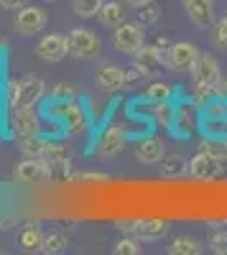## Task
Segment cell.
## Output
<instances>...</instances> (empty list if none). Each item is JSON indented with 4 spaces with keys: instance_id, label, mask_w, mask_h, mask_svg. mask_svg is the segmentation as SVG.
<instances>
[{
    "instance_id": "836d02e7",
    "label": "cell",
    "mask_w": 227,
    "mask_h": 255,
    "mask_svg": "<svg viewBox=\"0 0 227 255\" xmlns=\"http://www.w3.org/2000/svg\"><path fill=\"white\" fill-rule=\"evenodd\" d=\"M51 100H77V92L72 84H54L51 87Z\"/></svg>"
},
{
    "instance_id": "2e32d148",
    "label": "cell",
    "mask_w": 227,
    "mask_h": 255,
    "mask_svg": "<svg viewBox=\"0 0 227 255\" xmlns=\"http://www.w3.org/2000/svg\"><path fill=\"white\" fill-rule=\"evenodd\" d=\"M133 64L140 69L143 77H158L161 69L166 67V61H163V49H161V46H148V44H146V46H143V49L135 54Z\"/></svg>"
},
{
    "instance_id": "7a4b0ae2",
    "label": "cell",
    "mask_w": 227,
    "mask_h": 255,
    "mask_svg": "<svg viewBox=\"0 0 227 255\" xmlns=\"http://www.w3.org/2000/svg\"><path fill=\"white\" fill-rule=\"evenodd\" d=\"M44 113L49 118H54L64 128V133H69V135H82L92 123L87 108L77 100H51V102H46Z\"/></svg>"
},
{
    "instance_id": "74e56055",
    "label": "cell",
    "mask_w": 227,
    "mask_h": 255,
    "mask_svg": "<svg viewBox=\"0 0 227 255\" xmlns=\"http://www.w3.org/2000/svg\"><path fill=\"white\" fill-rule=\"evenodd\" d=\"M217 95H220L222 100H227V77H222V82H220V90H217Z\"/></svg>"
},
{
    "instance_id": "f35d334b",
    "label": "cell",
    "mask_w": 227,
    "mask_h": 255,
    "mask_svg": "<svg viewBox=\"0 0 227 255\" xmlns=\"http://www.w3.org/2000/svg\"><path fill=\"white\" fill-rule=\"evenodd\" d=\"M128 3H130V5H135V8H138V5H143V3H151V0H128Z\"/></svg>"
},
{
    "instance_id": "4316f807",
    "label": "cell",
    "mask_w": 227,
    "mask_h": 255,
    "mask_svg": "<svg viewBox=\"0 0 227 255\" xmlns=\"http://www.w3.org/2000/svg\"><path fill=\"white\" fill-rule=\"evenodd\" d=\"M169 253L171 255H199L202 245L194 238H174L171 245H169Z\"/></svg>"
},
{
    "instance_id": "ac0fdd59",
    "label": "cell",
    "mask_w": 227,
    "mask_h": 255,
    "mask_svg": "<svg viewBox=\"0 0 227 255\" xmlns=\"http://www.w3.org/2000/svg\"><path fill=\"white\" fill-rule=\"evenodd\" d=\"M163 156H166V153H163V140L161 138H156V135H140L138 138V145H135L138 163L153 166V163H161Z\"/></svg>"
},
{
    "instance_id": "9a60e30c",
    "label": "cell",
    "mask_w": 227,
    "mask_h": 255,
    "mask_svg": "<svg viewBox=\"0 0 227 255\" xmlns=\"http://www.w3.org/2000/svg\"><path fill=\"white\" fill-rule=\"evenodd\" d=\"M187 174H189L192 179H199V181H212V179H220V176H222V161H217V158H212L210 153L199 151V153L189 161Z\"/></svg>"
},
{
    "instance_id": "44dd1931",
    "label": "cell",
    "mask_w": 227,
    "mask_h": 255,
    "mask_svg": "<svg viewBox=\"0 0 227 255\" xmlns=\"http://www.w3.org/2000/svg\"><path fill=\"white\" fill-rule=\"evenodd\" d=\"M199 151L210 153L217 161H227V135H202L199 140Z\"/></svg>"
},
{
    "instance_id": "ba28073f",
    "label": "cell",
    "mask_w": 227,
    "mask_h": 255,
    "mask_svg": "<svg viewBox=\"0 0 227 255\" xmlns=\"http://www.w3.org/2000/svg\"><path fill=\"white\" fill-rule=\"evenodd\" d=\"M113 46L120 54L135 56L143 46H146V33H143V26L138 23H120L113 33Z\"/></svg>"
},
{
    "instance_id": "4dcf8cb0",
    "label": "cell",
    "mask_w": 227,
    "mask_h": 255,
    "mask_svg": "<svg viewBox=\"0 0 227 255\" xmlns=\"http://www.w3.org/2000/svg\"><path fill=\"white\" fill-rule=\"evenodd\" d=\"M143 248H140V240L138 238H120L115 243V253L117 255H138Z\"/></svg>"
},
{
    "instance_id": "f546056e",
    "label": "cell",
    "mask_w": 227,
    "mask_h": 255,
    "mask_svg": "<svg viewBox=\"0 0 227 255\" xmlns=\"http://www.w3.org/2000/svg\"><path fill=\"white\" fill-rule=\"evenodd\" d=\"M67 248V235H61V232H49V235L44 238V248H41V253L46 255H56Z\"/></svg>"
},
{
    "instance_id": "484cf974",
    "label": "cell",
    "mask_w": 227,
    "mask_h": 255,
    "mask_svg": "<svg viewBox=\"0 0 227 255\" xmlns=\"http://www.w3.org/2000/svg\"><path fill=\"white\" fill-rule=\"evenodd\" d=\"M49 143H51V140L41 138V135H31V138H23V140H20V148H23V153H26V156L44 158L46 151H49Z\"/></svg>"
},
{
    "instance_id": "f1b7e54d",
    "label": "cell",
    "mask_w": 227,
    "mask_h": 255,
    "mask_svg": "<svg viewBox=\"0 0 227 255\" xmlns=\"http://www.w3.org/2000/svg\"><path fill=\"white\" fill-rule=\"evenodd\" d=\"M102 3H105V0H72V10L79 18H92V15L100 13Z\"/></svg>"
},
{
    "instance_id": "5b68a950",
    "label": "cell",
    "mask_w": 227,
    "mask_h": 255,
    "mask_svg": "<svg viewBox=\"0 0 227 255\" xmlns=\"http://www.w3.org/2000/svg\"><path fill=\"white\" fill-rule=\"evenodd\" d=\"M67 41H69V56H74V59H97L100 56L102 41L92 28L77 26L67 33Z\"/></svg>"
},
{
    "instance_id": "e575fe53",
    "label": "cell",
    "mask_w": 227,
    "mask_h": 255,
    "mask_svg": "<svg viewBox=\"0 0 227 255\" xmlns=\"http://www.w3.org/2000/svg\"><path fill=\"white\" fill-rule=\"evenodd\" d=\"M15 100H18V79H8L5 82V105H8V110L15 108Z\"/></svg>"
},
{
    "instance_id": "60d3db41",
    "label": "cell",
    "mask_w": 227,
    "mask_h": 255,
    "mask_svg": "<svg viewBox=\"0 0 227 255\" xmlns=\"http://www.w3.org/2000/svg\"><path fill=\"white\" fill-rule=\"evenodd\" d=\"M46 3H59V0H46Z\"/></svg>"
},
{
    "instance_id": "d590c367",
    "label": "cell",
    "mask_w": 227,
    "mask_h": 255,
    "mask_svg": "<svg viewBox=\"0 0 227 255\" xmlns=\"http://www.w3.org/2000/svg\"><path fill=\"white\" fill-rule=\"evenodd\" d=\"M28 3V0H0V8H5V10H18V8H23Z\"/></svg>"
},
{
    "instance_id": "d4e9b609",
    "label": "cell",
    "mask_w": 227,
    "mask_h": 255,
    "mask_svg": "<svg viewBox=\"0 0 227 255\" xmlns=\"http://www.w3.org/2000/svg\"><path fill=\"white\" fill-rule=\"evenodd\" d=\"M187 166H189V161H184L179 153H174V156H163V158H161V174H163V176H169V179H174V176L187 174Z\"/></svg>"
},
{
    "instance_id": "d6986e66",
    "label": "cell",
    "mask_w": 227,
    "mask_h": 255,
    "mask_svg": "<svg viewBox=\"0 0 227 255\" xmlns=\"http://www.w3.org/2000/svg\"><path fill=\"white\" fill-rule=\"evenodd\" d=\"M133 232H135V238L143 240V243H156V240H161V238L169 232V222L161 220V217L140 220V222H135Z\"/></svg>"
},
{
    "instance_id": "cb8c5ba5",
    "label": "cell",
    "mask_w": 227,
    "mask_h": 255,
    "mask_svg": "<svg viewBox=\"0 0 227 255\" xmlns=\"http://www.w3.org/2000/svg\"><path fill=\"white\" fill-rule=\"evenodd\" d=\"M44 238H46V235H44L38 227L28 225V227H23V232H20L18 243H20V248H23L26 253H38L41 248H44Z\"/></svg>"
},
{
    "instance_id": "ab89813d",
    "label": "cell",
    "mask_w": 227,
    "mask_h": 255,
    "mask_svg": "<svg viewBox=\"0 0 227 255\" xmlns=\"http://www.w3.org/2000/svg\"><path fill=\"white\" fill-rule=\"evenodd\" d=\"M3 46H5V38H3V36H0V49H3Z\"/></svg>"
},
{
    "instance_id": "3957f363",
    "label": "cell",
    "mask_w": 227,
    "mask_h": 255,
    "mask_svg": "<svg viewBox=\"0 0 227 255\" xmlns=\"http://www.w3.org/2000/svg\"><path fill=\"white\" fill-rule=\"evenodd\" d=\"M202 130V105L189 97L174 102V135L176 138H192Z\"/></svg>"
},
{
    "instance_id": "4fadbf2b",
    "label": "cell",
    "mask_w": 227,
    "mask_h": 255,
    "mask_svg": "<svg viewBox=\"0 0 227 255\" xmlns=\"http://www.w3.org/2000/svg\"><path fill=\"white\" fill-rule=\"evenodd\" d=\"M46 95V84L38 74H26L23 79H18V100L15 108H36ZM13 108V110H15Z\"/></svg>"
},
{
    "instance_id": "83f0119b",
    "label": "cell",
    "mask_w": 227,
    "mask_h": 255,
    "mask_svg": "<svg viewBox=\"0 0 227 255\" xmlns=\"http://www.w3.org/2000/svg\"><path fill=\"white\" fill-rule=\"evenodd\" d=\"M135 15H138V20H140L143 26H151V23H156V20L161 18V8H158L156 0H151V3L138 5L135 8Z\"/></svg>"
},
{
    "instance_id": "7c38bea8",
    "label": "cell",
    "mask_w": 227,
    "mask_h": 255,
    "mask_svg": "<svg viewBox=\"0 0 227 255\" xmlns=\"http://www.w3.org/2000/svg\"><path fill=\"white\" fill-rule=\"evenodd\" d=\"M36 56L41 61H49V64H56L64 56H69V41L64 33H46L38 38L36 44Z\"/></svg>"
},
{
    "instance_id": "6da1fadb",
    "label": "cell",
    "mask_w": 227,
    "mask_h": 255,
    "mask_svg": "<svg viewBox=\"0 0 227 255\" xmlns=\"http://www.w3.org/2000/svg\"><path fill=\"white\" fill-rule=\"evenodd\" d=\"M220 82H222V69L212 54H199L197 64L192 67V84H194V100L199 105H207L210 100L217 97L220 90Z\"/></svg>"
},
{
    "instance_id": "8fae6325",
    "label": "cell",
    "mask_w": 227,
    "mask_h": 255,
    "mask_svg": "<svg viewBox=\"0 0 227 255\" xmlns=\"http://www.w3.org/2000/svg\"><path fill=\"white\" fill-rule=\"evenodd\" d=\"M8 125H10V135L18 140L31 138L41 133V120L36 115V108H15L8 113Z\"/></svg>"
},
{
    "instance_id": "e0dca14e",
    "label": "cell",
    "mask_w": 227,
    "mask_h": 255,
    "mask_svg": "<svg viewBox=\"0 0 227 255\" xmlns=\"http://www.w3.org/2000/svg\"><path fill=\"white\" fill-rule=\"evenodd\" d=\"M184 10L197 28H212L215 26V0H184Z\"/></svg>"
},
{
    "instance_id": "603a6c76",
    "label": "cell",
    "mask_w": 227,
    "mask_h": 255,
    "mask_svg": "<svg viewBox=\"0 0 227 255\" xmlns=\"http://www.w3.org/2000/svg\"><path fill=\"white\" fill-rule=\"evenodd\" d=\"M97 15L102 20V26H108V28H117L120 23H125V10H122L120 3H115V0H105Z\"/></svg>"
},
{
    "instance_id": "1f68e13d",
    "label": "cell",
    "mask_w": 227,
    "mask_h": 255,
    "mask_svg": "<svg viewBox=\"0 0 227 255\" xmlns=\"http://www.w3.org/2000/svg\"><path fill=\"white\" fill-rule=\"evenodd\" d=\"M210 250L217 255H227V230H215L210 238Z\"/></svg>"
},
{
    "instance_id": "d6a6232c",
    "label": "cell",
    "mask_w": 227,
    "mask_h": 255,
    "mask_svg": "<svg viewBox=\"0 0 227 255\" xmlns=\"http://www.w3.org/2000/svg\"><path fill=\"white\" fill-rule=\"evenodd\" d=\"M212 28H215V44H217L220 49H227V13L215 20Z\"/></svg>"
},
{
    "instance_id": "52a82bcc",
    "label": "cell",
    "mask_w": 227,
    "mask_h": 255,
    "mask_svg": "<svg viewBox=\"0 0 227 255\" xmlns=\"http://www.w3.org/2000/svg\"><path fill=\"white\" fill-rule=\"evenodd\" d=\"M49 23V13L38 5H23L15 10V18H13V28L20 33V36H36L46 28Z\"/></svg>"
},
{
    "instance_id": "7402d4cb",
    "label": "cell",
    "mask_w": 227,
    "mask_h": 255,
    "mask_svg": "<svg viewBox=\"0 0 227 255\" xmlns=\"http://www.w3.org/2000/svg\"><path fill=\"white\" fill-rule=\"evenodd\" d=\"M151 123L171 133L174 130V102H156V105H151Z\"/></svg>"
},
{
    "instance_id": "5bb4252c",
    "label": "cell",
    "mask_w": 227,
    "mask_h": 255,
    "mask_svg": "<svg viewBox=\"0 0 227 255\" xmlns=\"http://www.w3.org/2000/svg\"><path fill=\"white\" fill-rule=\"evenodd\" d=\"M95 84H97V90L108 92V95L120 92V90L128 84L125 69H122V67H115V64H100L97 72H95Z\"/></svg>"
},
{
    "instance_id": "8992f818",
    "label": "cell",
    "mask_w": 227,
    "mask_h": 255,
    "mask_svg": "<svg viewBox=\"0 0 227 255\" xmlns=\"http://www.w3.org/2000/svg\"><path fill=\"white\" fill-rule=\"evenodd\" d=\"M202 135H227V100L220 95L202 105Z\"/></svg>"
},
{
    "instance_id": "9c48e42d",
    "label": "cell",
    "mask_w": 227,
    "mask_h": 255,
    "mask_svg": "<svg viewBox=\"0 0 227 255\" xmlns=\"http://www.w3.org/2000/svg\"><path fill=\"white\" fill-rule=\"evenodd\" d=\"M51 176V163L46 158H23L15 168H13V179L18 184H26V186H36V184H44Z\"/></svg>"
},
{
    "instance_id": "ffe728a7",
    "label": "cell",
    "mask_w": 227,
    "mask_h": 255,
    "mask_svg": "<svg viewBox=\"0 0 227 255\" xmlns=\"http://www.w3.org/2000/svg\"><path fill=\"white\" fill-rule=\"evenodd\" d=\"M176 97V90L171 87L169 82H151L146 92H143V100L148 105H156V102H174Z\"/></svg>"
},
{
    "instance_id": "277c9868",
    "label": "cell",
    "mask_w": 227,
    "mask_h": 255,
    "mask_svg": "<svg viewBox=\"0 0 227 255\" xmlns=\"http://www.w3.org/2000/svg\"><path fill=\"white\" fill-rule=\"evenodd\" d=\"M128 128L125 125H105L100 130V135L95 138V148H92V153L100 156V158H113L117 156L122 148H125L128 143Z\"/></svg>"
},
{
    "instance_id": "8d00e7d4",
    "label": "cell",
    "mask_w": 227,
    "mask_h": 255,
    "mask_svg": "<svg viewBox=\"0 0 227 255\" xmlns=\"http://www.w3.org/2000/svg\"><path fill=\"white\" fill-rule=\"evenodd\" d=\"M125 77H128V84H133V82H138L143 74H140V69L133 64V67H128V69H125Z\"/></svg>"
},
{
    "instance_id": "30bf717a",
    "label": "cell",
    "mask_w": 227,
    "mask_h": 255,
    "mask_svg": "<svg viewBox=\"0 0 227 255\" xmlns=\"http://www.w3.org/2000/svg\"><path fill=\"white\" fill-rule=\"evenodd\" d=\"M199 59V49L189 41H176L166 51H163V61H166V69L171 72H192V67Z\"/></svg>"
}]
</instances>
